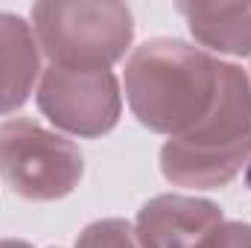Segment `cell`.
<instances>
[{
  "label": "cell",
  "instance_id": "52a82bcc",
  "mask_svg": "<svg viewBox=\"0 0 251 248\" xmlns=\"http://www.w3.org/2000/svg\"><path fill=\"white\" fill-rule=\"evenodd\" d=\"M41 73V47L35 29L12 15L0 12V114L18 111Z\"/></svg>",
  "mask_w": 251,
  "mask_h": 248
},
{
  "label": "cell",
  "instance_id": "30bf717a",
  "mask_svg": "<svg viewBox=\"0 0 251 248\" xmlns=\"http://www.w3.org/2000/svg\"><path fill=\"white\" fill-rule=\"evenodd\" d=\"M201 248H251V225L246 222H222Z\"/></svg>",
  "mask_w": 251,
  "mask_h": 248
},
{
  "label": "cell",
  "instance_id": "8992f818",
  "mask_svg": "<svg viewBox=\"0 0 251 248\" xmlns=\"http://www.w3.org/2000/svg\"><path fill=\"white\" fill-rule=\"evenodd\" d=\"M222 225L219 204L196 196H155L134 222L140 248H201V243Z\"/></svg>",
  "mask_w": 251,
  "mask_h": 248
},
{
  "label": "cell",
  "instance_id": "8fae6325",
  "mask_svg": "<svg viewBox=\"0 0 251 248\" xmlns=\"http://www.w3.org/2000/svg\"><path fill=\"white\" fill-rule=\"evenodd\" d=\"M0 248H32V246L24 243V240H0Z\"/></svg>",
  "mask_w": 251,
  "mask_h": 248
},
{
  "label": "cell",
  "instance_id": "5b68a950",
  "mask_svg": "<svg viewBox=\"0 0 251 248\" xmlns=\"http://www.w3.org/2000/svg\"><path fill=\"white\" fill-rule=\"evenodd\" d=\"M38 108L53 125L70 134L102 137L120 120L123 94L111 70L50 64L41 73Z\"/></svg>",
  "mask_w": 251,
  "mask_h": 248
},
{
  "label": "cell",
  "instance_id": "277c9868",
  "mask_svg": "<svg viewBox=\"0 0 251 248\" xmlns=\"http://www.w3.org/2000/svg\"><path fill=\"white\" fill-rule=\"evenodd\" d=\"M85 173V158L73 140L18 117L0 123V178L29 201H56L70 196Z\"/></svg>",
  "mask_w": 251,
  "mask_h": 248
},
{
  "label": "cell",
  "instance_id": "6da1fadb",
  "mask_svg": "<svg viewBox=\"0 0 251 248\" xmlns=\"http://www.w3.org/2000/svg\"><path fill=\"white\" fill-rule=\"evenodd\" d=\"M222 62L178 38H152L126 62V99L137 123L158 134H181L213 105Z\"/></svg>",
  "mask_w": 251,
  "mask_h": 248
},
{
  "label": "cell",
  "instance_id": "9c48e42d",
  "mask_svg": "<svg viewBox=\"0 0 251 248\" xmlns=\"http://www.w3.org/2000/svg\"><path fill=\"white\" fill-rule=\"evenodd\" d=\"M76 248H140V243L126 219H100L79 234Z\"/></svg>",
  "mask_w": 251,
  "mask_h": 248
},
{
  "label": "cell",
  "instance_id": "ba28073f",
  "mask_svg": "<svg viewBox=\"0 0 251 248\" xmlns=\"http://www.w3.org/2000/svg\"><path fill=\"white\" fill-rule=\"evenodd\" d=\"M176 9L199 44L228 56H251V3H178Z\"/></svg>",
  "mask_w": 251,
  "mask_h": 248
},
{
  "label": "cell",
  "instance_id": "3957f363",
  "mask_svg": "<svg viewBox=\"0 0 251 248\" xmlns=\"http://www.w3.org/2000/svg\"><path fill=\"white\" fill-rule=\"evenodd\" d=\"M32 29L50 64L108 70L134 38V18L114 0H44L32 6Z\"/></svg>",
  "mask_w": 251,
  "mask_h": 248
},
{
  "label": "cell",
  "instance_id": "7a4b0ae2",
  "mask_svg": "<svg viewBox=\"0 0 251 248\" xmlns=\"http://www.w3.org/2000/svg\"><path fill=\"white\" fill-rule=\"evenodd\" d=\"M251 158V79L222 62L210 111L161 149V173L178 187L213 190L231 184Z\"/></svg>",
  "mask_w": 251,
  "mask_h": 248
}]
</instances>
